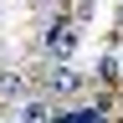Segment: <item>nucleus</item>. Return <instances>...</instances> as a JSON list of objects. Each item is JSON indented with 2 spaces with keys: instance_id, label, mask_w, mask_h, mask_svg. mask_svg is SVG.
Returning <instances> with one entry per match:
<instances>
[{
  "instance_id": "f257e3e1",
  "label": "nucleus",
  "mask_w": 123,
  "mask_h": 123,
  "mask_svg": "<svg viewBox=\"0 0 123 123\" xmlns=\"http://www.w3.org/2000/svg\"><path fill=\"white\" fill-rule=\"evenodd\" d=\"M36 87H46V92H56V98H77V92L87 87V77L72 67V62H36V67H21Z\"/></svg>"
},
{
  "instance_id": "f03ea898",
  "label": "nucleus",
  "mask_w": 123,
  "mask_h": 123,
  "mask_svg": "<svg viewBox=\"0 0 123 123\" xmlns=\"http://www.w3.org/2000/svg\"><path fill=\"white\" fill-rule=\"evenodd\" d=\"M77 46H82V26H77L72 15H56V21L46 26V51H51V62H72Z\"/></svg>"
},
{
  "instance_id": "7ed1b4c3",
  "label": "nucleus",
  "mask_w": 123,
  "mask_h": 123,
  "mask_svg": "<svg viewBox=\"0 0 123 123\" xmlns=\"http://www.w3.org/2000/svg\"><path fill=\"white\" fill-rule=\"evenodd\" d=\"M15 118H21V123H56V108L46 98H21V103H15Z\"/></svg>"
},
{
  "instance_id": "20e7f679",
  "label": "nucleus",
  "mask_w": 123,
  "mask_h": 123,
  "mask_svg": "<svg viewBox=\"0 0 123 123\" xmlns=\"http://www.w3.org/2000/svg\"><path fill=\"white\" fill-rule=\"evenodd\" d=\"M26 98V72L21 67H0V103H21Z\"/></svg>"
},
{
  "instance_id": "39448f33",
  "label": "nucleus",
  "mask_w": 123,
  "mask_h": 123,
  "mask_svg": "<svg viewBox=\"0 0 123 123\" xmlns=\"http://www.w3.org/2000/svg\"><path fill=\"white\" fill-rule=\"evenodd\" d=\"M118 72H123V62H113V56L103 51V56H98V82H113Z\"/></svg>"
},
{
  "instance_id": "423d86ee",
  "label": "nucleus",
  "mask_w": 123,
  "mask_h": 123,
  "mask_svg": "<svg viewBox=\"0 0 123 123\" xmlns=\"http://www.w3.org/2000/svg\"><path fill=\"white\" fill-rule=\"evenodd\" d=\"M92 10H98L92 0H77V10H72V21H92Z\"/></svg>"
},
{
  "instance_id": "0eeeda50",
  "label": "nucleus",
  "mask_w": 123,
  "mask_h": 123,
  "mask_svg": "<svg viewBox=\"0 0 123 123\" xmlns=\"http://www.w3.org/2000/svg\"><path fill=\"white\" fill-rule=\"evenodd\" d=\"M0 123H21V118H0Z\"/></svg>"
}]
</instances>
